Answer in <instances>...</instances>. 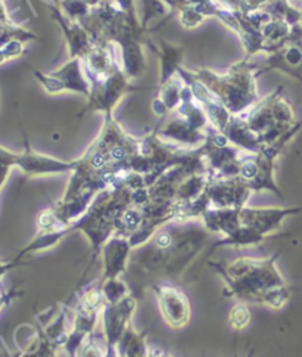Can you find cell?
Returning a JSON list of instances; mask_svg holds the SVG:
<instances>
[{
	"mask_svg": "<svg viewBox=\"0 0 302 357\" xmlns=\"http://www.w3.org/2000/svg\"><path fill=\"white\" fill-rule=\"evenodd\" d=\"M278 257L279 251L266 259L239 257L229 263L209 261V266L224 280L228 297L280 310L291 300L292 289L278 269Z\"/></svg>",
	"mask_w": 302,
	"mask_h": 357,
	"instance_id": "cell-1",
	"label": "cell"
},
{
	"mask_svg": "<svg viewBox=\"0 0 302 357\" xmlns=\"http://www.w3.org/2000/svg\"><path fill=\"white\" fill-rule=\"evenodd\" d=\"M249 59L245 56L225 74H216L209 70L193 71L196 77L232 112V116L245 112L258 100L255 87L258 71Z\"/></svg>",
	"mask_w": 302,
	"mask_h": 357,
	"instance_id": "cell-2",
	"label": "cell"
},
{
	"mask_svg": "<svg viewBox=\"0 0 302 357\" xmlns=\"http://www.w3.org/2000/svg\"><path fill=\"white\" fill-rule=\"evenodd\" d=\"M33 74L49 95L74 92L81 93L87 99L90 98L92 84L84 71L81 58H70L64 66L55 71L43 73L34 70Z\"/></svg>",
	"mask_w": 302,
	"mask_h": 357,
	"instance_id": "cell-3",
	"label": "cell"
},
{
	"mask_svg": "<svg viewBox=\"0 0 302 357\" xmlns=\"http://www.w3.org/2000/svg\"><path fill=\"white\" fill-rule=\"evenodd\" d=\"M152 288L161 316L173 329H183L191 324L192 304L187 294L168 280H157Z\"/></svg>",
	"mask_w": 302,
	"mask_h": 357,
	"instance_id": "cell-4",
	"label": "cell"
},
{
	"mask_svg": "<svg viewBox=\"0 0 302 357\" xmlns=\"http://www.w3.org/2000/svg\"><path fill=\"white\" fill-rule=\"evenodd\" d=\"M137 309V300L129 296L117 304H105L102 309L104 340L106 350H117L118 342L124 335L125 329L132 325V319Z\"/></svg>",
	"mask_w": 302,
	"mask_h": 357,
	"instance_id": "cell-5",
	"label": "cell"
},
{
	"mask_svg": "<svg viewBox=\"0 0 302 357\" xmlns=\"http://www.w3.org/2000/svg\"><path fill=\"white\" fill-rule=\"evenodd\" d=\"M75 165H77V160L64 161L42 154V152H37L31 148L29 139L25 137L24 149L19 152L17 169H19L27 177H39L72 173L75 170Z\"/></svg>",
	"mask_w": 302,
	"mask_h": 357,
	"instance_id": "cell-6",
	"label": "cell"
},
{
	"mask_svg": "<svg viewBox=\"0 0 302 357\" xmlns=\"http://www.w3.org/2000/svg\"><path fill=\"white\" fill-rule=\"evenodd\" d=\"M302 213V206L295 207H261V208H251L244 207L241 210V222L244 226L254 229L258 234L270 238L273 232L279 231L283 222Z\"/></svg>",
	"mask_w": 302,
	"mask_h": 357,
	"instance_id": "cell-7",
	"label": "cell"
},
{
	"mask_svg": "<svg viewBox=\"0 0 302 357\" xmlns=\"http://www.w3.org/2000/svg\"><path fill=\"white\" fill-rule=\"evenodd\" d=\"M133 247L130 241L124 236L114 235L109 238L105 245L100 250L104 263V273L100 279H111L120 278L122 273L129 271L130 257H132Z\"/></svg>",
	"mask_w": 302,
	"mask_h": 357,
	"instance_id": "cell-8",
	"label": "cell"
},
{
	"mask_svg": "<svg viewBox=\"0 0 302 357\" xmlns=\"http://www.w3.org/2000/svg\"><path fill=\"white\" fill-rule=\"evenodd\" d=\"M262 67L264 70L261 73L279 70L287 74L289 77H294L302 83V39L296 37V39L287 42L279 50L270 54L269 59L262 63Z\"/></svg>",
	"mask_w": 302,
	"mask_h": 357,
	"instance_id": "cell-9",
	"label": "cell"
},
{
	"mask_svg": "<svg viewBox=\"0 0 302 357\" xmlns=\"http://www.w3.org/2000/svg\"><path fill=\"white\" fill-rule=\"evenodd\" d=\"M184 89H186V82L179 73L175 74L174 77H171L168 82L162 83L152 105L155 116L164 117L167 116V114L177 109V107L182 102Z\"/></svg>",
	"mask_w": 302,
	"mask_h": 357,
	"instance_id": "cell-10",
	"label": "cell"
},
{
	"mask_svg": "<svg viewBox=\"0 0 302 357\" xmlns=\"http://www.w3.org/2000/svg\"><path fill=\"white\" fill-rule=\"evenodd\" d=\"M161 61L159 84L168 82L171 77L179 73L182 68V61L184 55V49L182 46L173 45L168 42H161V50H158Z\"/></svg>",
	"mask_w": 302,
	"mask_h": 357,
	"instance_id": "cell-11",
	"label": "cell"
},
{
	"mask_svg": "<svg viewBox=\"0 0 302 357\" xmlns=\"http://www.w3.org/2000/svg\"><path fill=\"white\" fill-rule=\"evenodd\" d=\"M117 351L120 357H149L150 349L146 344V333H139L130 325L121 337Z\"/></svg>",
	"mask_w": 302,
	"mask_h": 357,
	"instance_id": "cell-12",
	"label": "cell"
},
{
	"mask_svg": "<svg viewBox=\"0 0 302 357\" xmlns=\"http://www.w3.org/2000/svg\"><path fill=\"white\" fill-rule=\"evenodd\" d=\"M266 238L264 235L258 234L254 229H251L248 226H241L237 229L236 232H233L229 236H224L220 241L214 242L212 244V251L220 247H236V248H242V247H253V245H258L261 242H264Z\"/></svg>",
	"mask_w": 302,
	"mask_h": 357,
	"instance_id": "cell-13",
	"label": "cell"
},
{
	"mask_svg": "<svg viewBox=\"0 0 302 357\" xmlns=\"http://www.w3.org/2000/svg\"><path fill=\"white\" fill-rule=\"evenodd\" d=\"M19 357H58V347L50 341L40 322L37 324L35 338Z\"/></svg>",
	"mask_w": 302,
	"mask_h": 357,
	"instance_id": "cell-14",
	"label": "cell"
},
{
	"mask_svg": "<svg viewBox=\"0 0 302 357\" xmlns=\"http://www.w3.org/2000/svg\"><path fill=\"white\" fill-rule=\"evenodd\" d=\"M102 280V291L106 304H117L132 296L129 285L120 278H111V279H100Z\"/></svg>",
	"mask_w": 302,
	"mask_h": 357,
	"instance_id": "cell-15",
	"label": "cell"
},
{
	"mask_svg": "<svg viewBox=\"0 0 302 357\" xmlns=\"http://www.w3.org/2000/svg\"><path fill=\"white\" fill-rule=\"evenodd\" d=\"M228 322L230 328L236 333L245 331L251 322H253V313H251L248 304L245 301H237L229 312Z\"/></svg>",
	"mask_w": 302,
	"mask_h": 357,
	"instance_id": "cell-16",
	"label": "cell"
},
{
	"mask_svg": "<svg viewBox=\"0 0 302 357\" xmlns=\"http://www.w3.org/2000/svg\"><path fill=\"white\" fill-rule=\"evenodd\" d=\"M18 157L19 152L0 145V190L6 185L10 172L18 167Z\"/></svg>",
	"mask_w": 302,
	"mask_h": 357,
	"instance_id": "cell-17",
	"label": "cell"
},
{
	"mask_svg": "<svg viewBox=\"0 0 302 357\" xmlns=\"http://www.w3.org/2000/svg\"><path fill=\"white\" fill-rule=\"evenodd\" d=\"M25 45H27L25 40L14 39L0 46V66L8 61L22 56L25 54Z\"/></svg>",
	"mask_w": 302,
	"mask_h": 357,
	"instance_id": "cell-18",
	"label": "cell"
},
{
	"mask_svg": "<svg viewBox=\"0 0 302 357\" xmlns=\"http://www.w3.org/2000/svg\"><path fill=\"white\" fill-rule=\"evenodd\" d=\"M77 357H105V344L100 346L99 341L92 334L79 350Z\"/></svg>",
	"mask_w": 302,
	"mask_h": 357,
	"instance_id": "cell-19",
	"label": "cell"
},
{
	"mask_svg": "<svg viewBox=\"0 0 302 357\" xmlns=\"http://www.w3.org/2000/svg\"><path fill=\"white\" fill-rule=\"evenodd\" d=\"M22 296V292L18 288H12L10 291H3L0 288V313H2L3 309H6L10 304L12 300H15Z\"/></svg>",
	"mask_w": 302,
	"mask_h": 357,
	"instance_id": "cell-20",
	"label": "cell"
},
{
	"mask_svg": "<svg viewBox=\"0 0 302 357\" xmlns=\"http://www.w3.org/2000/svg\"><path fill=\"white\" fill-rule=\"evenodd\" d=\"M22 263L21 261H17L14 257L12 259H2L0 257V280H2V278L10 272L12 269H15V267L21 266Z\"/></svg>",
	"mask_w": 302,
	"mask_h": 357,
	"instance_id": "cell-21",
	"label": "cell"
},
{
	"mask_svg": "<svg viewBox=\"0 0 302 357\" xmlns=\"http://www.w3.org/2000/svg\"><path fill=\"white\" fill-rule=\"evenodd\" d=\"M0 24H14V21L10 20L8 14V9L3 0H0Z\"/></svg>",
	"mask_w": 302,
	"mask_h": 357,
	"instance_id": "cell-22",
	"label": "cell"
},
{
	"mask_svg": "<svg viewBox=\"0 0 302 357\" xmlns=\"http://www.w3.org/2000/svg\"><path fill=\"white\" fill-rule=\"evenodd\" d=\"M19 2L22 3V6H24L25 9H27V10L30 12L31 15H34V17L37 15V12L33 9V6H31V3H30V0H19Z\"/></svg>",
	"mask_w": 302,
	"mask_h": 357,
	"instance_id": "cell-23",
	"label": "cell"
}]
</instances>
